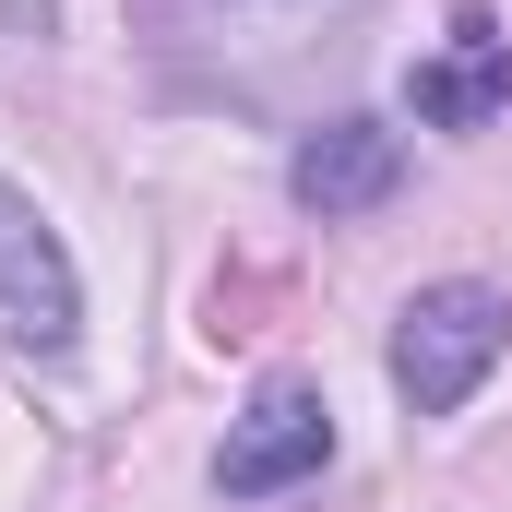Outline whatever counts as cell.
I'll use <instances>...</instances> for the list:
<instances>
[{
  "instance_id": "1",
  "label": "cell",
  "mask_w": 512,
  "mask_h": 512,
  "mask_svg": "<svg viewBox=\"0 0 512 512\" xmlns=\"http://www.w3.org/2000/svg\"><path fill=\"white\" fill-rule=\"evenodd\" d=\"M501 358H512V298H501V286H477V274L417 286L405 322H393V393H405L417 417H453Z\"/></svg>"
},
{
  "instance_id": "2",
  "label": "cell",
  "mask_w": 512,
  "mask_h": 512,
  "mask_svg": "<svg viewBox=\"0 0 512 512\" xmlns=\"http://www.w3.org/2000/svg\"><path fill=\"white\" fill-rule=\"evenodd\" d=\"M84 334V274L60 251V227L0 179V346L12 358H72Z\"/></svg>"
},
{
  "instance_id": "3",
  "label": "cell",
  "mask_w": 512,
  "mask_h": 512,
  "mask_svg": "<svg viewBox=\"0 0 512 512\" xmlns=\"http://www.w3.org/2000/svg\"><path fill=\"white\" fill-rule=\"evenodd\" d=\"M334 465V405L310 382H262L251 417L227 429V453H215V489L227 501H274V489H298V477H322Z\"/></svg>"
},
{
  "instance_id": "4",
  "label": "cell",
  "mask_w": 512,
  "mask_h": 512,
  "mask_svg": "<svg viewBox=\"0 0 512 512\" xmlns=\"http://www.w3.org/2000/svg\"><path fill=\"white\" fill-rule=\"evenodd\" d=\"M286 191H298V215H322V227L382 215L393 191H405V131H382V120H322V131H298Z\"/></svg>"
},
{
  "instance_id": "5",
  "label": "cell",
  "mask_w": 512,
  "mask_h": 512,
  "mask_svg": "<svg viewBox=\"0 0 512 512\" xmlns=\"http://www.w3.org/2000/svg\"><path fill=\"white\" fill-rule=\"evenodd\" d=\"M405 108L429 131H477L512 108V36H489V24H465V48H441V60H417L405 72Z\"/></svg>"
},
{
  "instance_id": "6",
  "label": "cell",
  "mask_w": 512,
  "mask_h": 512,
  "mask_svg": "<svg viewBox=\"0 0 512 512\" xmlns=\"http://www.w3.org/2000/svg\"><path fill=\"white\" fill-rule=\"evenodd\" d=\"M155 36H203V24H239V12H310V0H143ZM334 12V0H322Z\"/></svg>"
}]
</instances>
